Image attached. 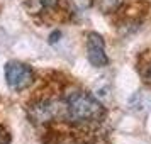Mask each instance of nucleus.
I'll list each match as a JSON object with an SVG mask.
<instances>
[{
	"mask_svg": "<svg viewBox=\"0 0 151 144\" xmlns=\"http://www.w3.org/2000/svg\"><path fill=\"white\" fill-rule=\"evenodd\" d=\"M65 109H66V117L71 122L80 125L99 124L105 115L102 103L85 92H76L70 95L68 100L65 102Z\"/></svg>",
	"mask_w": 151,
	"mask_h": 144,
	"instance_id": "f257e3e1",
	"label": "nucleus"
},
{
	"mask_svg": "<svg viewBox=\"0 0 151 144\" xmlns=\"http://www.w3.org/2000/svg\"><path fill=\"white\" fill-rule=\"evenodd\" d=\"M29 119L36 125H48L61 117H66V109L63 102L55 100H37L29 105Z\"/></svg>",
	"mask_w": 151,
	"mask_h": 144,
	"instance_id": "f03ea898",
	"label": "nucleus"
},
{
	"mask_svg": "<svg viewBox=\"0 0 151 144\" xmlns=\"http://www.w3.org/2000/svg\"><path fill=\"white\" fill-rule=\"evenodd\" d=\"M5 80L7 85L15 92L29 88L34 82V71L29 68L26 63L10 61L5 64Z\"/></svg>",
	"mask_w": 151,
	"mask_h": 144,
	"instance_id": "7ed1b4c3",
	"label": "nucleus"
},
{
	"mask_svg": "<svg viewBox=\"0 0 151 144\" xmlns=\"http://www.w3.org/2000/svg\"><path fill=\"white\" fill-rule=\"evenodd\" d=\"M87 58L97 68H102V66L109 64V58L105 54L104 39L102 36H99L97 32H90L88 34V39H87Z\"/></svg>",
	"mask_w": 151,
	"mask_h": 144,
	"instance_id": "20e7f679",
	"label": "nucleus"
},
{
	"mask_svg": "<svg viewBox=\"0 0 151 144\" xmlns=\"http://www.w3.org/2000/svg\"><path fill=\"white\" fill-rule=\"evenodd\" d=\"M58 4H60V0H27L26 2L29 12H32V14H41L44 10L55 9Z\"/></svg>",
	"mask_w": 151,
	"mask_h": 144,
	"instance_id": "39448f33",
	"label": "nucleus"
},
{
	"mask_svg": "<svg viewBox=\"0 0 151 144\" xmlns=\"http://www.w3.org/2000/svg\"><path fill=\"white\" fill-rule=\"evenodd\" d=\"M70 4L73 5V9H75V10L82 12V10L90 9V5L93 4V0H70Z\"/></svg>",
	"mask_w": 151,
	"mask_h": 144,
	"instance_id": "423d86ee",
	"label": "nucleus"
},
{
	"mask_svg": "<svg viewBox=\"0 0 151 144\" xmlns=\"http://www.w3.org/2000/svg\"><path fill=\"white\" fill-rule=\"evenodd\" d=\"M10 143V139H9V134L5 132L4 127H0V144H9Z\"/></svg>",
	"mask_w": 151,
	"mask_h": 144,
	"instance_id": "0eeeda50",
	"label": "nucleus"
},
{
	"mask_svg": "<svg viewBox=\"0 0 151 144\" xmlns=\"http://www.w3.org/2000/svg\"><path fill=\"white\" fill-rule=\"evenodd\" d=\"M102 2H104V4H105V2H109V5H107L105 9H107V10H110V9H114L117 5V2H119V0H102Z\"/></svg>",
	"mask_w": 151,
	"mask_h": 144,
	"instance_id": "6e6552de",
	"label": "nucleus"
},
{
	"mask_svg": "<svg viewBox=\"0 0 151 144\" xmlns=\"http://www.w3.org/2000/svg\"><path fill=\"white\" fill-rule=\"evenodd\" d=\"M150 78H151V64H150Z\"/></svg>",
	"mask_w": 151,
	"mask_h": 144,
	"instance_id": "1a4fd4ad",
	"label": "nucleus"
}]
</instances>
